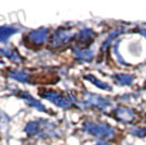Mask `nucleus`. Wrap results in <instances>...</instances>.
Returning a JSON list of instances; mask_svg holds the SVG:
<instances>
[{
    "mask_svg": "<svg viewBox=\"0 0 146 145\" xmlns=\"http://www.w3.org/2000/svg\"><path fill=\"white\" fill-rule=\"evenodd\" d=\"M75 38H76V42L79 43V45L81 44L90 45V43H92L94 39V32L91 29H84L80 33H78Z\"/></svg>",
    "mask_w": 146,
    "mask_h": 145,
    "instance_id": "9",
    "label": "nucleus"
},
{
    "mask_svg": "<svg viewBox=\"0 0 146 145\" xmlns=\"http://www.w3.org/2000/svg\"><path fill=\"white\" fill-rule=\"evenodd\" d=\"M0 63H2V61H1V60H0Z\"/></svg>",
    "mask_w": 146,
    "mask_h": 145,
    "instance_id": "19",
    "label": "nucleus"
},
{
    "mask_svg": "<svg viewBox=\"0 0 146 145\" xmlns=\"http://www.w3.org/2000/svg\"><path fill=\"white\" fill-rule=\"evenodd\" d=\"M38 93H39V95L43 97V98L48 99L49 102L54 103L55 105H57L58 107H60V108L69 109L72 107V102H71V99H70L69 97L63 96V95H61L59 93H57V92L49 91V90H45V88H44V90H40Z\"/></svg>",
    "mask_w": 146,
    "mask_h": 145,
    "instance_id": "3",
    "label": "nucleus"
},
{
    "mask_svg": "<svg viewBox=\"0 0 146 145\" xmlns=\"http://www.w3.org/2000/svg\"><path fill=\"white\" fill-rule=\"evenodd\" d=\"M98 145H108L106 142H104V141H98Z\"/></svg>",
    "mask_w": 146,
    "mask_h": 145,
    "instance_id": "18",
    "label": "nucleus"
},
{
    "mask_svg": "<svg viewBox=\"0 0 146 145\" xmlns=\"http://www.w3.org/2000/svg\"><path fill=\"white\" fill-rule=\"evenodd\" d=\"M0 120H1V116H0Z\"/></svg>",
    "mask_w": 146,
    "mask_h": 145,
    "instance_id": "20",
    "label": "nucleus"
},
{
    "mask_svg": "<svg viewBox=\"0 0 146 145\" xmlns=\"http://www.w3.org/2000/svg\"><path fill=\"white\" fill-rule=\"evenodd\" d=\"M73 53L75 57L83 61H91L94 57V51L91 49L86 48H79V47H73Z\"/></svg>",
    "mask_w": 146,
    "mask_h": 145,
    "instance_id": "10",
    "label": "nucleus"
},
{
    "mask_svg": "<svg viewBox=\"0 0 146 145\" xmlns=\"http://www.w3.org/2000/svg\"><path fill=\"white\" fill-rule=\"evenodd\" d=\"M131 133L136 136H146V128L144 129H132Z\"/></svg>",
    "mask_w": 146,
    "mask_h": 145,
    "instance_id": "16",
    "label": "nucleus"
},
{
    "mask_svg": "<svg viewBox=\"0 0 146 145\" xmlns=\"http://www.w3.org/2000/svg\"><path fill=\"white\" fill-rule=\"evenodd\" d=\"M0 54L3 55L8 59L14 61V62H22L23 60V58L19 55L18 51L12 48H0Z\"/></svg>",
    "mask_w": 146,
    "mask_h": 145,
    "instance_id": "11",
    "label": "nucleus"
},
{
    "mask_svg": "<svg viewBox=\"0 0 146 145\" xmlns=\"http://www.w3.org/2000/svg\"><path fill=\"white\" fill-rule=\"evenodd\" d=\"M85 79L87 80V81H90L91 83H93L94 85H96L98 88H102L104 91H111L110 85H108L107 83H105V82H102L100 80H98L97 78H95V76H93V75H86Z\"/></svg>",
    "mask_w": 146,
    "mask_h": 145,
    "instance_id": "15",
    "label": "nucleus"
},
{
    "mask_svg": "<svg viewBox=\"0 0 146 145\" xmlns=\"http://www.w3.org/2000/svg\"><path fill=\"white\" fill-rule=\"evenodd\" d=\"M15 95L20 98H22V99H24L26 103L30 105L31 107H33V108L37 109L38 111H47V109L45 108V106H44L42 103H39L38 100H36L34 97L31 95L30 93H27V92H23V91H18L15 93Z\"/></svg>",
    "mask_w": 146,
    "mask_h": 145,
    "instance_id": "7",
    "label": "nucleus"
},
{
    "mask_svg": "<svg viewBox=\"0 0 146 145\" xmlns=\"http://www.w3.org/2000/svg\"><path fill=\"white\" fill-rule=\"evenodd\" d=\"M9 78H12L14 80H18L20 82H23V83H27L30 82V75L29 73L24 71V70H13L9 72Z\"/></svg>",
    "mask_w": 146,
    "mask_h": 145,
    "instance_id": "12",
    "label": "nucleus"
},
{
    "mask_svg": "<svg viewBox=\"0 0 146 145\" xmlns=\"http://www.w3.org/2000/svg\"><path fill=\"white\" fill-rule=\"evenodd\" d=\"M115 114H116L117 119H119L122 122H125V123L133 121V119L135 118L134 110L131 108H128V107H119V108L116 109Z\"/></svg>",
    "mask_w": 146,
    "mask_h": 145,
    "instance_id": "8",
    "label": "nucleus"
},
{
    "mask_svg": "<svg viewBox=\"0 0 146 145\" xmlns=\"http://www.w3.org/2000/svg\"><path fill=\"white\" fill-rule=\"evenodd\" d=\"M18 29L14 26H0V42H6L8 38L15 34Z\"/></svg>",
    "mask_w": 146,
    "mask_h": 145,
    "instance_id": "13",
    "label": "nucleus"
},
{
    "mask_svg": "<svg viewBox=\"0 0 146 145\" xmlns=\"http://www.w3.org/2000/svg\"><path fill=\"white\" fill-rule=\"evenodd\" d=\"M112 79L118 85H130L133 82L134 76L131 74H115Z\"/></svg>",
    "mask_w": 146,
    "mask_h": 145,
    "instance_id": "14",
    "label": "nucleus"
},
{
    "mask_svg": "<svg viewBox=\"0 0 146 145\" xmlns=\"http://www.w3.org/2000/svg\"><path fill=\"white\" fill-rule=\"evenodd\" d=\"M140 33H141V34H142V35H143L144 37H146V30H141V31H140Z\"/></svg>",
    "mask_w": 146,
    "mask_h": 145,
    "instance_id": "17",
    "label": "nucleus"
},
{
    "mask_svg": "<svg viewBox=\"0 0 146 145\" xmlns=\"http://www.w3.org/2000/svg\"><path fill=\"white\" fill-rule=\"evenodd\" d=\"M48 35V30L46 27H40L38 30H34L30 32L27 34L26 38L29 39V42L32 43V45H35V46H40L42 44L45 43L46 38Z\"/></svg>",
    "mask_w": 146,
    "mask_h": 145,
    "instance_id": "6",
    "label": "nucleus"
},
{
    "mask_svg": "<svg viewBox=\"0 0 146 145\" xmlns=\"http://www.w3.org/2000/svg\"><path fill=\"white\" fill-rule=\"evenodd\" d=\"M24 131L31 136H37L42 139L60 135V131L58 130L57 126L47 120L31 121L25 126Z\"/></svg>",
    "mask_w": 146,
    "mask_h": 145,
    "instance_id": "1",
    "label": "nucleus"
},
{
    "mask_svg": "<svg viewBox=\"0 0 146 145\" xmlns=\"http://www.w3.org/2000/svg\"><path fill=\"white\" fill-rule=\"evenodd\" d=\"M83 130L99 139H110L115 134L113 129L107 123H96V122L87 121L83 126Z\"/></svg>",
    "mask_w": 146,
    "mask_h": 145,
    "instance_id": "2",
    "label": "nucleus"
},
{
    "mask_svg": "<svg viewBox=\"0 0 146 145\" xmlns=\"http://www.w3.org/2000/svg\"><path fill=\"white\" fill-rule=\"evenodd\" d=\"M73 37L72 31L70 29H66V27H59L58 30L54 33V35L51 36L50 39V44L54 47H59L68 42H70V39Z\"/></svg>",
    "mask_w": 146,
    "mask_h": 145,
    "instance_id": "4",
    "label": "nucleus"
},
{
    "mask_svg": "<svg viewBox=\"0 0 146 145\" xmlns=\"http://www.w3.org/2000/svg\"><path fill=\"white\" fill-rule=\"evenodd\" d=\"M84 100L87 105L93 106V107H97L99 109H105L111 105L109 99L104 98V97L96 95V94H91V93L84 94Z\"/></svg>",
    "mask_w": 146,
    "mask_h": 145,
    "instance_id": "5",
    "label": "nucleus"
}]
</instances>
